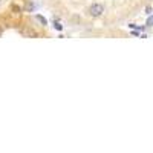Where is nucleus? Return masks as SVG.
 Masks as SVG:
<instances>
[{
  "mask_svg": "<svg viewBox=\"0 0 153 153\" xmlns=\"http://www.w3.org/2000/svg\"><path fill=\"white\" fill-rule=\"evenodd\" d=\"M89 14L92 17H101L104 14V6L101 3H94L91 8H89Z\"/></svg>",
  "mask_w": 153,
  "mask_h": 153,
  "instance_id": "obj_1",
  "label": "nucleus"
},
{
  "mask_svg": "<svg viewBox=\"0 0 153 153\" xmlns=\"http://www.w3.org/2000/svg\"><path fill=\"white\" fill-rule=\"evenodd\" d=\"M37 20H38V22H40L42 25H46V23H48V20H46L45 17H42V16H37Z\"/></svg>",
  "mask_w": 153,
  "mask_h": 153,
  "instance_id": "obj_2",
  "label": "nucleus"
},
{
  "mask_svg": "<svg viewBox=\"0 0 153 153\" xmlns=\"http://www.w3.org/2000/svg\"><path fill=\"white\" fill-rule=\"evenodd\" d=\"M12 11H14V12H20L22 11V8L20 6H17V5H12V8H11Z\"/></svg>",
  "mask_w": 153,
  "mask_h": 153,
  "instance_id": "obj_3",
  "label": "nucleus"
},
{
  "mask_svg": "<svg viewBox=\"0 0 153 153\" xmlns=\"http://www.w3.org/2000/svg\"><path fill=\"white\" fill-rule=\"evenodd\" d=\"M54 28H55V29H58V31H61V29H63V26H61V25H60L58 22H57V23L54 22Z\"/></svg>",
  "mask_w": 153,
  "mask_h": 153,
  "instance_id": "obj_4",
  "label": "nucleus"
},
{
  "mask_svg": "<svg viewBox=\"0 0 153 153\" xmlns=\"http://www.w3.org/2000/svg\"><path fill=\"white\" fill-rule=\"evenodd\" d=\"M147 26H153V17H149V20H147Z\"/></svg>",
  "mask_w": 153,
  "mask_h": 153,
  "instance_id": "obj_5",
  "label": "nucleus"
},
{
  "mask_svg": "<svg viewBox=\"0 0 153 153\" xmlns=\"http://www.w3.org/2000/svg\"><path fill=\"white\" fill-rule=\"evenodd\" d=\"M0 2H2V0H0Z\"/></svg>",
  "mask_w": 153,
  "mask_h": 153,
  "instance_id": "obj_6",
  "label": "nucleus"
}]
</instances>
